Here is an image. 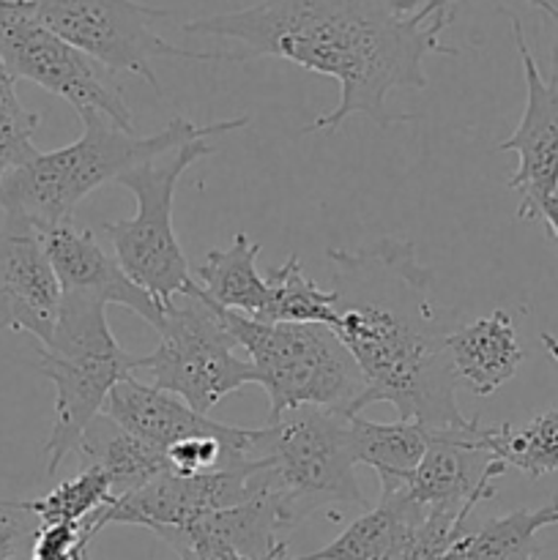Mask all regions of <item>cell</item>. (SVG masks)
Masks as SVG:
<instances>
[{
  "mask_svg": "<svg viewBox=\"0 0 558 560\" xmlns=\"http://www.w3.org/2000/svg\"><path fill=\"white\" fill-rule=\"evenodd\" d=\"M523 359L514 317L507 310H492L449 337V361L457 386H465L474 397H492L507 386L518 375Z\"/></svg>",
  "mask_w": 558,
  "mask_h": 560,
  "instance_id": "obj_16",
  "label": "cell"
},
{
  "mask_svg": "<svg viewBox=\"0 0 558 560\" xmlns=\"http://www.w3.org/2000/svg\"><path fill=\"white\" fill-rule=\"evenodd\" d=\"M102 413L140 441L162 448V452H167L170 446L181 441H191V438H222L244 459L249 452L252 430L217 424L208 416L191 410L181 397L162 392L153 383L151 386L140 383L135 375L120 381L109 392Z\"/></svg>",
  "mask_w": 558,
  "mask_h": 560,
  "instance_id": "obj_15",
  "label": "cell"
},
{
  "mask_svg": "<svg viewBox=\"0 0 558 560\" xmlns=\"http://www.w3.org/2000/svg\"><path fill=\"white\" fill-rule=\"evenodd\" d=\"M334 268L332 331L364 375L356 413L388 402L399 421L430 430L470 424L457 408L449 337L463 323L435 299V277L410 241L381 238L359 252L328 249Z\"/></svg>",
  "mask_w": 558,
  "mask_h": 560,
  "instance_id": "obj_2",
  "label": "cell"
},
{
  "mask_svg": "<svg viewBox=\"0 0 558 560\" xmlns=\"http://www.w3.org/2000/svg\"><path fill=\"white\" fill-rule=\"evenodd\" d=\"M257 492H260V481H257V465L252 459L191 476L167 470L140 490L115 498L113 506L104 509L91 525H85V534L88 539H93L104 525H137L151 534L186 528L224 509L241 506Z\"/></svg>",
  "mask_w": 558,
  "mask_h": 560,
  "instance_id": "obj_11",
  "label": "cell"
},
{
  "mask_svg": "<svg viewBox=\"0 0 558 560\" xmlns=\"http://www.w3.org/2000/svg\"><path fill=\"white\" fill-rule=\"evenodd\" d=\"M553 25H556V36H553V47H550V85L558 88V14L553 16Z\"/></svg>",
  "mask_w": 558,
  "mask_h": 560,
  "instance_id": "obj_32",
  "label": "cell"
},
{
  "mask_svg": "<svg viewBox=\"0 0 558 560\" xmlns=\"http://www.w3.org/2000/svg\"><path fill=\"white\" fill-rule=\"evenodd\" d=\"M263 246L246 233H235L228 249H211L197 268L200 288L222 310L257 320L266 306L268 284L257 273Z\"/></svg>",
  "mask_w": 558,
  "mask_h": 560,
  "instance_id": "obj_20",
  "label": "cell"
},
{
  "mask_svg": "<svg viewBox=\"0 0 558 560\" xmlns=\"http://www.w3.org/2000/svg\"><path fill=\"white\" fill-rule=\"evenodd\" d=\"M350 416L339 408L304 405L252 430L246 459L293 534L328 506H367L350 452Z\"/></svg>",
  "mask_w": 558,
  "mask_h": 560,
  "instance_id": "obj_4",
  "label": "cell"
},
{
  "mask_svg": "<svg viewBox=\"0 0 558 560\" xmlns=\"http://www.w3.org/2000/svg\"><path fill=\"white\" fill-rule=\"evenodd\" d=\"M222 317L255 370V383L266 388V421L304 405L356 416L364 375L332 328L317 323H260L228 310H222Z\"/></svg>",
  "mask_w": 558,
  "mask_h": 560,
  "instance_id": "obj_6",
  "label": "cell"
},
{
  "mask_svg": "<svg viewBox=\"0 0 558 560\" xmlns=\"http://www.w3.org/2000/svg\"><path fill=\"white\" fill-rule=\"evenodd\" d=\"M432 432L416 421L377 424L356 413L350 416V452L356 465L375 470L381 492H399L430 448Z\"/></svg>",
  "mask_w": 558,
  "mask_h": 560,
  "instance_id": "obj_19",
  "label": "cell"
},
{
  "mask_svg": "<svg viewBox=\"0 0 558 560\" xmlns=\"http://www.w3.org/2000/svg\"><path fill=\"white\" fill-rule=\"evenodd\" d=\"M88 534L82 523H53L42 525L33 541L31 560H71L82 545H88Z\"/></svg>",
  "mask_w": 558,
  "mask_h": 560,
  "instance_id": "obj_28",
  "label": "cell"
},
{
  "mask_svg": "<svg viewBox=\"0 0 558 560\" xmlns=\"http://www.w3.org/2000/svg\"><path fill=\"white\" fill-rule=\"evenodd\" d=\"M558 525V498L539 509H518L460 536L468 560H542L536 534Z\"/></svg>",
  "mask_w": 558,
  "mask_h": 560,
  "instance_id": "obj_22",
  "label": "cell"
},
{
  "mask_svg": "<svg viewBox=\"0 0 558 560\" xmlns=\"http://www.w3.org/2000/svg\"><path fill=\"white\" fill-rule=\"evenodd\" d=\"M481 452L520 470L528 479H542L558 470V410L534 416L525 427H512L509 421L498 427H481Z\"/></svg>",
  "mask_w": 558,
  "mask_h": 560,
  "instance_id": "obj_21",
  "label": "cell"
},
{
  "mask_svg": "<svg viewBox=\"0 0 558 560\" xmlns=\"http://www.w3.org/2000/svg\"><path fill=\"white\" fill-rule=\"evenodd\" d=\"M44 249L63 295H82V299L102 301L104 306H126L153 328L162 326L164 310L159 301L142 290L115 257L104 252L93 230L74 228L71 222L58 224L44 233Z\"/></svg>",
  "mask_w": 558,
  "mask_h": 560,
  "instance_id": "obj_14",
  "label": "cell"
},
{
  "mask_svg": "<svg viewBox=\"0 0 558 560\" xmlns=\"http://www.w3.org/2000/svg\"><path fill=\"white\" fill-rule=\"evenodd\" d=\"M71 560H93V556H91V552H88V545H82V547H80V550H77V552H74V558H71Z\"/></svg>",
  "mask_w": 558,
  "mask_h": 560,
  "instance_id": "obj_34",
  "label": "cell"
},
{
  "mask_svg": "<svg viewBox=\"0 0 558 560\" xmlns=\"http://www.w3.org/2000/svg\"><path fill=\"white\" fill-rule=\"evenodd\" d=\"M539 219L547 224V230L553 233V238L558 241V191L545 202V206H542Z\"/></svg>",
  "mask_w": 558,
  "mask_h": 560,
  "instance_id": "obj_31",
  "label": "cell"
},
{
  "mask_svg": "<svg viewBox=\"0 0 558 560\" xmlns=\"http://www.w3.org/2000/svg\"><path fill=\"white\" fill-rule=\"evenodd\" d=\"M58 277L44 235L22 219L0 213V331L31 334L47 345L60 315Z\"/></svg>",
  "mask_w": 558,
  "mask_h": 560,
  "instance_id": "obj_13",
  "label": "cell"
},
{
  "mask_svg": "<svg viewBox=\"0 0 558 560\" xmlns=\"http://www.w3.org/2000/svg\"><path fill=\"white\" fill-rule=\"evenodd\" d=\"M115 492L107 476L96 468H82L74 479L63 481L36 501H16V512L36 514L42 525L82 523L91 525L107 506H113Z\"/></svg>",
  "mask_w": 558,
  "mask_h": 560,
  "instance_id": "obj_24",
  "label": "cell"
},
{
  "mask_svg": "<svg viewBox=\"0 0 558 560\" xmlns=\"http://www.w3.org/2000/svg\"><path fill=\"white\" fill-rule=\"evenodd\" d=\"M512 22L514 47L520 52L525 77V109L518 129L498 145V151L518 153V170L509 175V189L520 195V222H539V211L558 191V88L542 77L523 25L514 14Z\"/></svg>",
  "mask_w": 558,
  "mask_h": 560,
  "instance_id": "obj_12",
  "label": "cell"
},
{
  "mask_svg": "<svg viewBox=\"0 0 558 560\" xmlns=\"http://www.w3.org/2000/svg\"><path fill=\"white\" fill-rule=\"evenodd\" d=\"M82 135L58 151H38L20 167L0 175V213L33 224L38 233L71 222L74 208L98 186L115 184L137 164L153 162L175 148L202 137H222L249 124V115L197 126L175 115L156 135L124 131L102 113L80 115Z\"/></svg>",
  "mask_w": 558,
  "mask_h": 560,
  "instance_id": "obj_3",
  "label": "cell"
},
{
  "mask_svg": "<svg viewBox=\"0 0 558 560\" xmlns=\"http://www.w3.org/2000/svg\"><path fill=\"white\" fill-rule=\"evenodd\" d=\"M213 145L208 137L191 140L153 162L137 164L120 175L115 184L129 189L137 200L131 219L104 224V235L113 241L115 260L142 290L167 310L178 295H191L200 282L191 277L184 249L173 230V200L178 180L200 159L211 156Z\"/></svg>",
  "mask_w": 558,
  "mask_h": 560,
  "instance_id": "obj_7",
  "label": "cell"
},
{
  "mask_svg": "<svg viewBox=\"0 0 558 560\" xmlns=\"http://www.w3.org/2000/svg\"><path fill=\"white\" fill-rule=\"evenodd\" d=\"M470 512L474 509H427L394 560H446L454 541L468 530Z\"/></svg>",
  "mask_w": 558,
  "mask_h": 560,
  "instance_id": "obj_26",
  "label": "cell"
},
{
  "mask_svg": "<svg viewBox=\"0 0 558 560\" xmlns=\"http://www.w3.org/2000/svg\"><path fill=\"white\" fill-rule=\"evenodd\" d=\"M14 82V77L0 66V175L38 153V148L33 145L38 115L22 107Z\"/></svg>",
  "mask_w": 558,
  "mask_h": 560,
  "instance_id": "obj_25",
  "label": "cell"
},
{
  "mask_svg": "<svg viewBox=\"0 0 558 560\" xmlns=\"http://www.w3.org/2000/svg\"><path fill=\"white\" fill-rule=\"evenodd\" d=\"M22 539V528L14 523H5L0 528V560H11V556L16 552V545Z\"/></svg>",
  "mask_w": 558,
  "mask_h": 560,
  "instance_id": "obj_30",
  "label": "cell"
},
{
  "mask_svg": "<svg viewBox=\"0 0 558 560\" xmlns=\"http://www.w3.org/2000/svg\"><path fill=\"white\" fill-rule=\"evenodd\" d=\"M425 512L427 506H419L403 492H381L377 506L353 520L332 545L284 560H394Z\"/></svg>",
  "mask_w": 558,
  "mask_h": 560,
  "instance_id": "obj_17",
  "label": "cell"
},
{
  "mask_svg": "<svg viewBox=\"0 0 558 560\" xmlns=\"http://www.w3.org/2000/svg\"><path fill=\"white\" fill-rule=\"evenodd\" d=\"M38 372L55 386V421L44 446L47 476H55L91 421L102 416L109 392L135 375L137 355L113 337L102 301L63 295L53 337L42 345Z\"/></svg>",
  "mask_w": 558,
  "mask_h": 560,
  "instance_id": "obj_5",
  "label": "cell"
},
{
  "mask_svg": "<svg viewBox=\"0 0 558 560\" xmlns=\"http://www.w3.org/2000/svg\"><path fill=\"white\" fill-rule=\"evenodd\" d=\"M0 66L14 80H31L66 98L77 115L93 109L118 129L135 131L131 109L102 80V66L49 31L33 0H0Z\"/></svg>",
  "mask_w": 558,
  "mask_h": 560,
  "instance_id": "obj_10",
  "label": "cell"
},
{
  "mask_svg": "<svg viewBox=\"0 0 558 560\" xmlns=\"http://www.w3.org/2000/svg\"><path fill=\"white\" fill-rule=\"evenodd\" d=\"M542 348H545L547 355L558 364V339L553 337V334H542Z\"/></svg>",
  "mask_w": 558,
  "mask_h": 560,
  "instance_id": "obj_33",
  "label": "cell"
},
{
  "mask_svg": "<svg viewBox=\"0 0 558 560\" xmlns=\"http://www.w3.org/2000/svg\"><path fill=\"white\" fill-rule=\"evenodd\" d=\"M454 3H460V0H427V3L421 5V14H425L427 20L435 14H452ZM528 3L536 5L539 11H545L550 20L558 14V0H528Z\"/></svg>",
  "mask_w": 558,
  "mask_h": 560,
  "instance_id": "obj_29",
  "label": "cell"
},
{
  "mask_svg": "<svg viewBox=\"0 0 558 560\" xmlns=\"http://www.w3.org/2000/svg\"><path fill=\"white\" fill-rule=\"evenodd\" d=\"M156 331V350L137 355V370H146L153 386L181 397L197 413L208 416L228 394L255 383V370L241 359L239 342L224 326L222 306L202 288L178 295Z\"/></svg>",
  "mask_w": 558,
  "mask_h": 560,
  "instance_id": "obj_8",
  "label": "cell"
},
{
  "mask_svg": "<svg viewBox=\"0 0 558 560\" xmlns=\"http://www.w3.org/2000/svg\"><path fill=\"white\" fill-rule=\"evenodd\" d=\"M77 454L85 459V468H96L107 476L115 498L140 490L170 470L167 452L135 438L104 413L91 421Z\"/></svg>",
  "mask_w": 558,
  "mask_h": 560,
  "instance_id": "obj_18",
  "label": "cell"
},
{
  "mask_svg": "<svg viewBox=\"0 0 558 560\" xmlns=\"http://www.w3.org/2000/svg\"><path fill=\"white\" fill-rule=\"evenodd\" d=\"M266 306H263L260 323H317V326L334 328L337 310H334V293H323L315 282L304 273L299 257L290 255L282 266L266 271Z\"/></svg>",
  "mask_w": 558,
  "mask_h": 560,
  "instance_id": "obj_23",
  "label": "cell"
},
{
  "mask_svg": "<svg viewBox=\"0 0 558 560\" xmlns=\"http://www.w3.org/2000/svg\"><path fill=\"white\" fill-rule=\"evenodd\" d=\"M3 512H16V501H0V514Z\"/></svg>",
  "mask_w": 558,
  "mask_h": 560,
  "instance_id": "obj_35",
  "label": "cell"
},
{
  "mask_svg": "<svg viewBox=\"0 0 558 560\" xmlns=\"http://www.w3.org/2000/svg\"><path fill=\"white\" fill-rule=\"evenodd\" d=\"M452 14L427 20L419 0H263L249 9L189 20L181 31L217 36L241 49L228 60L279 58L337 80L339 102L315 118L312 131H337L350 115L381 129L414 120L392 115L388 93L425 91L427 55H454L441 44Z\"/></svg>",
  "mask_w": 558,
  "mask_h": 560,
  "instance_id": "obj_1",
  "label": "cell"
},
{
  "mask_svg": "<svg viewBox=\"0 0 558 560\" xmlns=\"http://www.w3.org/2000/svg\"><path fill=\"white\" fill-rule=\"evenodd\" d=\"M36 14L44 25L77 49L96 60L113 74L129 71L146 80L156 93L162 82L153 74L151 60L184 58V60H224V52H200L164 42L153 22L167 20L170 11L137 3V0H33Z\"/></svg>",
  "mask_w": 558,
  "mask_h": 560,
  "instance_id": "obj_9",
  "label": "cell"
},
{
  "mask_svg": "<svg viewBox=\"0 0 558 560\" xmlns=\"http://www.w3.org/2000/svg\"><path fill=\"white\" fill-rule=\"evenodd\" d=\"M156 536L181 560H249L239 547L217 534L206 520L186 525V528L159 530Z\"/></svg>",
  "mask_w": 558,
  "mask_h": 560,
  "instance_id": "obj_27",
  "label": "cell"
}]
</instances>
